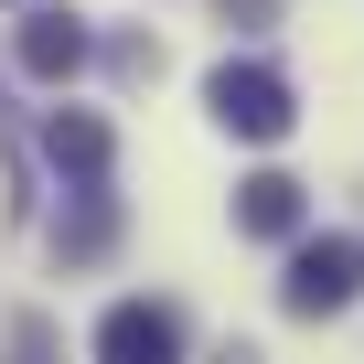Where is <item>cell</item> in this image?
<instances>
[{"instance_id":"cell-1","label":"cell","mask_w":364,"mask_h":364,"mask_svg":"<svg viewBox=\"0 0 364 364\" xmlns=\"http://www.w3.org/2000/svg\"><path fill=\"white\" fill-rule=\"evenodd\" d=\"M279 300H289L300 321H321V311H353V300H364V236H311V247L289 257Z\"/></svg>"},{"instance_id":"cell-2","label":"cell","mask_w":364,"mask_h":364,"mask_svg":"<svg viewBox=\"0 0 364 364\" xmlns=\"http://www.w3.org/2000/svg\"><path fill=\"white\" fill-rule=\"evenodd\" d=\"M204 97H215V118H225L236 139H289V118H300V107H289V86H279L268 65H215V86H204Z\"/></svg>"},{"instance_id":"cell-3","label":"cell","mask_w":364,"mask_h":364,"mask_svg":"<svg viewBox=\"0 0 364 364\" xmlns=\"http://www.w3.org/2000/svg\"><path fill=\"white\" fill-rule=\"evenodd\" d=\"M97 364H182V321L161 300H118L97 321Z\"/></svg>"},{"instance_id":"cell-4","label":"cell","mask_w":364,"mask_h":364,"mask_svg":"<svg viewBox=\"0 0 364 364\" xmlns=\"http://www.w3.org/2000/svg\"><path fill=\"white\" fill-rule=\"evenodd\" d=\"M107 150H118V139H107L97 107H54V118H43V161L75 182V193H86V182H107Z\"/></svg>"},{"instance_id":"cell-5","label":"cell","mask_w":364,"mask_h":364,"mask_svg":"<svg viewBox=\"0 0 364 364\" xmlns=\"http://www.w3.org/2000/svg\"><path fill=\"white\" fill-rule=\"evenodd\" d=\"M11 54H22L33 86H75V75H86V22H75V11H33Z\"/></svg>"},{"instance_id":"cell-6","label":"cell","mask_w":364,"mask_h":364,"mask_svg":"<svg viewBox=\"0 0 364 364\" xmlns=\"http://www.w3.org/2000/svg\"><path fill=\"white\" fill-rule=\"evenodd\" d=\"M300 215H311V204H300L289 171H257L247 193H236V225H247V236H300Z\"/></svg>"}]
</instances>
